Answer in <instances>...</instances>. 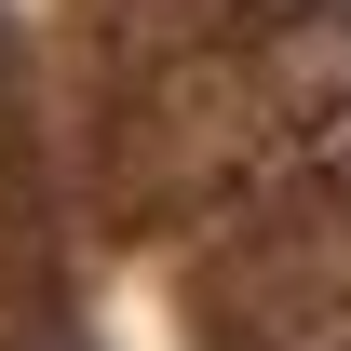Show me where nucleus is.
I'll return each instance as SVG.
<instances>
[{"mask_svg": "<svg viewBox=\"0 0 351 351\" xmlns=\"http://www.w3.org/2000/svg\"><path fill=\"white\" fill-rule=\"evenodd\" d=\"M298 82H324V95L351 82V0H311V27H298Z\"/></svg>", "mask_w": 351, "mask_h": 351, "instance_id": "nucleus-1", "label": "nucleus"}, {"mask_svg": "<svg viewBox=\"0 0 351 351\" xmlns=\"http://www.w3.org/2000/svg\"><path fill=\"white\" fill-rule=\"evenodd\" d=\"M270 14H311V0H270Z\"/></svg>", "mask_w": 351, "mask_h": 351, "instance_id": "nucleus-2", "label": "nucleus"}]
</instances>
